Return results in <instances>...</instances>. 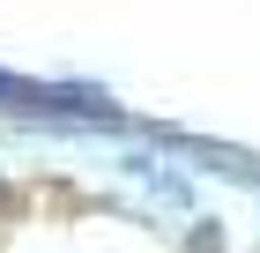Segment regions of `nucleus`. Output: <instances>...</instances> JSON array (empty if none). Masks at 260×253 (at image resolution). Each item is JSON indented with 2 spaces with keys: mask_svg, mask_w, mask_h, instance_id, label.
I'll list each match as a JSON object with an SVG mask.
<instances>
[{
  "mask_svg": "<svg viewBox=\"0 0 260 253\" xmlns=\"http://www.w3.org/2000/svg\"><path fill=\"white\" fill-rule=\"evenodd\" d=\"M0 104L8 112H67V119H104V127H126V112L104 90H82V82H30L0 67Z\"/></svg>",
  "mask_w": 260,
  "mask_h": 253,
  "instance_id": "nucleus-1",
  "label": "nucleus"
}]
</instances>
